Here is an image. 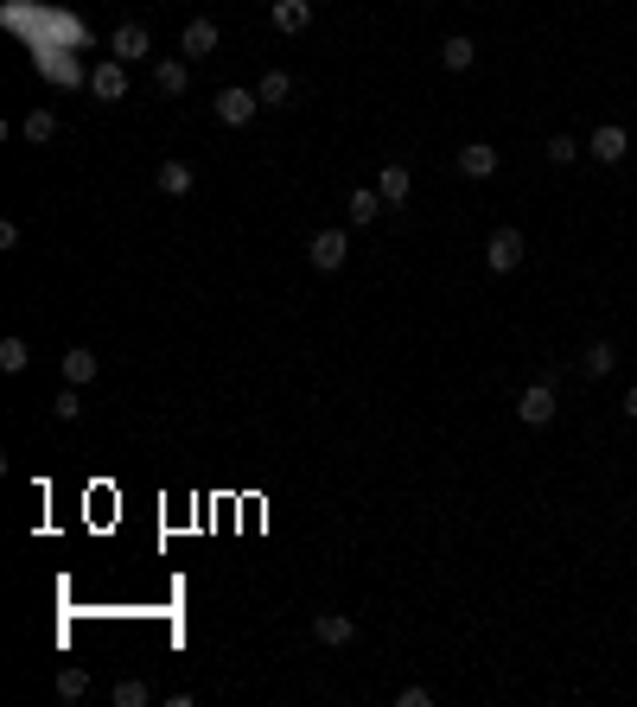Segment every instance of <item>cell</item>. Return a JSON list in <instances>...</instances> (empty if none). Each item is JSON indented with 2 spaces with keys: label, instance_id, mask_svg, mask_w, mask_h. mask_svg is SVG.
<instances>
[{
  "label": "cell",
  "instance_id": "7c38bea8",
  "mask_svg": "<svg viewBox=\"0 0 637 707\" xmlns=\"http://www.w3.org/2000/svg\"><path fill=\"white\" fill-rule=\"evenodd\" d=\"M153 185H160L166 198H192V185H198V172L185 166V160H160V172H153Z\"/></svg>",
  "mask_w": 637,
  "mask_h": 707
},
{
  "label": "cell",
  "instance_id": "484cf974",
  "mask_svg": "<svg viewBox=\"0 0 637 707\" xmlns=\"http://www.w3.org/2000/svg\"><path fill=\"white\" fill-rule=\"evenodd\" d=\"M395 707H434V688H421V682H408L402 695H395Z\"/></svg>",
  "mask_w": 637,
  "mask_h": 707
},
{
  "label": "cell",
  "instance_id": "5bb4252c",
  "mask_svg": "<svg viewBox=\"0 0 637 707\" xmlns=\"http://www.w3.org/2000/svg\"><path fill=\"white\" fill-rule=\"evenodd\" d=\"M459 172H466V179H491V172H497V147L491 141H466V147H459Z\"/></svg>",
  "mask_w": 637,
  "mask_h": 707
},
{
  "label": "cell",
  "instance_id": "8992f818",
  "mask_svg": "<svg viewBox=\"0 0 637 707\" xmlns=\"http://www.w3.org/2000/svg\"><path fill=\"white\" fill-rule=\"evenodd\" d=\"M147 51H153V39H147V26H141V20H122V26L109 32V58H122V64H141Z\"/></svg>",
  "mask_w": 637,
  "mask_h": 707
},
{
  "label": "cell",
  "instance_id": "277c9868",
  "mask_svg": "<svg viewBox=\"0 0 637 707\" xmlns=\"http://www.w3.org/2000/svg\"><path fill=\"white\" fill-rule=\"evenodd\" d=\"M217 45H223L217 20H204V13H198V20H185V32H179V51H185V58H192V64L217 58Z\"/></svg>",
  "mask_w": 637,
  "mask_h": 707
},
{
  "label": "cell",
  "instance_id": "30bf717a",
  "mask_svg": "<svg viewBox=\"0 0 637 707\" xmlns=\"http://www.w3.org/2000/svg\"><path fill=\"white\" fill-rule=\"evenodd\" d=\"M153 90H160V96H185V90H192V58H160V64H153Z\"/></svg>",
  "mask_w": 637,
  "mask_h": 707
},
{
  "label": "cell",
  "instance_id": "d6986e66",
  "mask_svg": "<svg viewBox=\"0 0 637 707\" xmlns=\"http://www.w3.org/2000/svg\"><path fill=\"white\" fill-rule=\"evenodd\" d=\"M96 370H102V357H90V351H83V344H77V351H64V383H96Z\"/></svg>",
  "mask_w": 637,
  "mask_h": 707
},
{
  "label": "cell",
  "instance_id": "603a6c76",
  "mask_svg": "<svg viewBox=\"0 0 637 707\" xmlns=\"http://www.w3.org/2000/svg\"><path fill=\"white\" fill-rule=\"evenodd\" d=\"M51 415H58V421H77V415H83V389H77V383H64V389H58V402H51Z\"/></svg>",
  "mask_w": 637,
  "mask_h": 707
},
{
  "label": "cell",
  "instance_id": "9a60e30c",
  "mask_svg": "<svg viewBox=\"0 0 637 707\" xmlns=\"http://www.w3.org/2000/svg\"><path fill=\"white\" fill-rule=\"evenodd\" d=\"M383 211H389V204H383V192H376V185H357V192L344 198V217H351V223H376Z\"/></svg>",
  "mask_w": 637,
  "mask_h": 707
},
{
  "label": "cell",
  "instance_id": "7402d4cb",
  "mask_svg": "<svg viewBox=\"0 0 637 707\" xmlns=\"http://www.w3.org/2000/svg\"><path fill=\"white\" fill-rule=\"evenodd\" d=\"M83 695H90V669H58V701H83Z\"/></svg>",
  "mask_w": 637,
  "mask_h": 707
},
{
  "label": "cell",
  "instance_id": "83f0119b",
  "mask_svg": "<svg viewBox=\"0 0 637 707\" xmlns=\"http://www.w3.org/2000/svg\"><path fill=\"white\" fill-rule=\"evenodd\" d=\"M415 7H434V0H415Z\"/></svg>",
  "mask_w": 637,
  "mask_h": 707
},
{
  "label": "cell",
  "instance_id": "cb8c5ba5",
  "mask_svg": "<svg viewBox=\"0 0 637 707\" xmlns=\"http://www.w3.org/2000/svg\"><path fill=\"white\" fill-rule=\"evenodd\" d=\"M115 707H147V682H115Z\"/></svg>",
  "mask_w": 637,
  "mask_h": 707
},
{
  "label": "cell",
  "instance_id": "d4e9b609",
  "mask_svg": "<svg viewBox=\"0 0 637 707\" xmlns=\"http://www.w3.org/2000/svg\"><path fill=\"white\" fill-rule=\"evenodd\" d=\"M548 160H555V166H567V160H580L574 134H555V141H548Z\"/></svg>",
  "mask_w": 637,
  "mask_h": 707
},
{
  "label": "cell",
  "instance_id": "ffe728a7",
  "mask_svg": "<svg viewBox=\"0 0 637 707\" xmlns=\"http://www.w3.org/2000/svg\"><path fill=\"white\" fill-rule=\"evenodd\" d=\"M20 134H26V141H32V147H45V141H58V115H51V109H32V115H26V122H20Z\"/></svg>",
  "mask_w": 637,
  "mask_h": 707
},
{
  "label": "cell",
  "instance_id": "e0dca14e",
  "mask_svg": "<svg viewBox=\"0 0 637 707\" xmlns=\"http://www.w3.org/2000/svg\"><path fill=\"white\" fill-rule=\"evenodd\" d=\"M255 96H262V109H287V102H294V77H287V71H268L262 83H255Z\"/></svg>",
  "mask_w": 637,
  "mask_h": 707
},
{
  "label": "cell",
  "instance_id": "ac0fdd59",
  "mask_svg": "<svg viewBox=\"0 0 637 707\" xmlns=\"http://www.w3.org/2000/svg\"><path fill=\"white\" fill-rule=\"evenodd\" d=\"M472 58H478V45L466 39V32H453V39H440V64H446V71H472Z\"/></svg>",
  "mask_w": 637,
  "mask_h": 707
},
{
  "label": "cell",
  "instance_id": "52a82bcc",
  "mask_svg": "<svg viewBox=\"0 0 637 707\" xmlns=\"http://www.w3.org/2000/svg\"><path fill=\"white\" fill-rule=\"evenodd\" d=\"M516 421H523V427H548V421H555V389L529 383L523 395H516Z\"/></svg>",
  "mask_w": 637,
  "mask_h": 707
},
{
  "label": "cell",
  "instance_id": "44dd1931",
  "mask_svg": "<svg viewBox=\"0 0 637 707\" xmlns=\"http://www.w3.org/2000/svg\"><path fill=\"white\" fill-rule=\"evenodd\" d=\"M32 364V351H26V338L20 332H7V338H0V370H7V376H20Z\"/></svg>",
  "mask_w": 637,
  "mask_h": 707
},
{
  "label": "cell",
  "instance_id": "4316f807",
  "mask_svg": "<svg viewBox=\"0 0 637 707\" xmlns=\"http://www.w3.org/2000/svg\"><path fill=\"white\" fill-rule=\"evenodd\" d=\"M618 415H625V421H637V383L625 389V402H618Z\"/></svg>",
  "mask_w": 637,
  "mask_h": 707
},
{
  "label": "cell",
  "instance_id": "ba28073f",
  "mask_svg": "<svg viewBox=\"0 0 637 707\" xmlns=\"http://www.w3.org/2000/svg\"><path fill=\"white\" fill-rule=\"evenodd\" d=\"M625 153H631V134L618 128V122H599V128H593V160H599V166H618Z\"/></svg>",
  "mask_w": 637,
  "mask_h": 707
},
{
  "label": "cell",
  "instance_id": "2e32d148",
  "mask_svg": "<svg viewBox=\"0 0 637 707\" xmlns=\"http://www.w3.org/2000/svg\"><path fill=\"white\" fill-rule=\"evenodd\" d=\"M612 370H618V351L606 338H593L587 351H580V376H593V383H599V376H612Z\"/></svg>",
  "mask_w": 637,
  "mask_h": 707
},
{
  "label": "cell",
  "instance_id": "5b68a950",
  "mask_svg": "<svg viewBox=\"0 0 637 707\" xmlns=\"http://www.w3.org/2000/svg\"><path fill=\"white\" fill-rule=\"evenodd\" d=\"M90 96H96V102H122V96H128V64H122V58L90 64Z\"/></svg>",
  "mask_w": 637,
  "mask_h": 707
},
{
  "label": "cell",
  "instance_id": "6da1fadb",
  "mask_svg": "<svg viewBox=\"0 0 637 707\" xmlns=\"http://www.w3.org/2000/svg\"><path fill=\"white\" fill-rule=\"evenodd\" d=\"M211 109H217V122H223V128H249L255 115H262V96L243 90V83H230V90H217Z\"/></svg>",
  "mask_w": 637,
  "mask_h": 707
},
{
  "label": "cell",
  "instance_id": "9c48e42d",
  "mask_svg": "<svg viewBox=\"0 0 637 707\" xmlns=\"http://www.w3.org/2000/svg\"><path fill=\"white\" fill-rule=\"evenodd\" d=\"M376 192H383V204H389V211H402V204H408V192H415V172L389 160L383 172H376Z\"/></svg>",
  "mask_w": 637,
  "mask_h": 707
},
{
  "label": "cell",
  "instance_id": "8fae6325",
  "mask_svg": "<svg viewBox=\"0 0 637 707\" xmlns=\"http://www.w3.org/2000/svg\"><path fill=\"white\" fill-rule=\"evenodd\" d=\"M313 637H319V644H332V650H344L357 637V618L351 612H319L313 618Z\"/></svg>",
  "mask_w": 637,
  "mask_h": 707
},
{
  "label": "cell",
  "instance_id": "4fadbf2b",
  "mask_svg": "<svg viewBox=\"0 0 637 707\" xmlns=\"http://www.w3.org/2000/svg\"><path fill=\"white\" fill-rule=\"evenodd\" d=\"M268 20H274V32H306L313 26V0H274Z\"/></svg>",
  "mask_w": 637,
  "mask_h": 707
},
{
  "label": "cell",
  "instance_id": "7a4b0ae2",
  "mask_svg": "<svg viewBox=\"0 0 637 707\" xmlns=\"http://www.w3.org/2000/svg\"><path fill=\"white\" fill-rule=\"evenodd\" d=\"M344 255H351V236H344L338 223H332V230H319L313 243H306V262H313L319 274H338V268H344Z\"/></svg>",
  "mask_w": 637,
  "mask_h": 707
},
{
  "label": "cell",
  "instance_id": "3957f363",
  "mask_svg": "<svg viewBox=\"0 0 637 707\" xmlns=\"http://www.w3.org/2000/svg\"><path fill=\"white\" fill-rule=\"evenodd\" d=\"M485 268H491V274H516V268H523V230H510V223H504V230H491Z\"/></svg>",
  "mask_w": 637,
  "mask_h": 707
}]
</instances>
